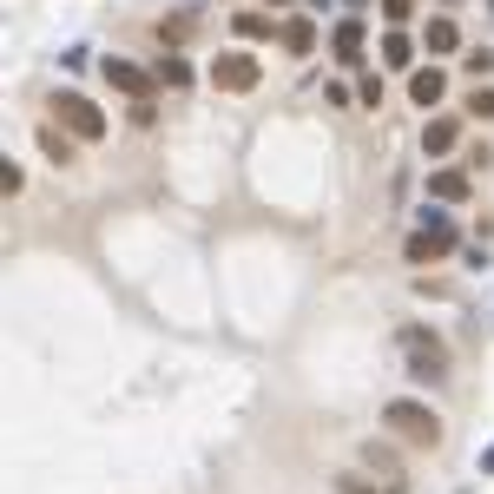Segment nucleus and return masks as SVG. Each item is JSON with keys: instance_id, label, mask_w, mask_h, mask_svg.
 Masks as SVG:
<instances>
[{"instance_id": "f3484780", "label": "nucleus", "mask_w": 494, "mask_h": 494, "mask_svg": "<svg viewBox=\"0 0 494 494\" xmlns=\"http://www.w3.org/2000/svg\"><path fill=\"white\" fill-rule=\"evenodd\" d=\"M231 26H237V40H270V34H277V26H270V14H257V7H251V14H237Z\"/></svg>"}, {"instance_id": "aec40b11", "label": "nucleus", "mask_w": 494, "mask_h": 494, "mask_svg": "<svg viewBox=\"0 0 494 494\" xmlns=\"http://www.w3.org/2000/svg\"><path fill=\"white\" fill-rule=\"evenodd\" d=\"M408 14H416V0H382V20H389V26H402Z\"/></svg>"}, {"instance_id": "20e7f679", "label": "nucleus", "mask_w": 494, "mask_h": 494, "mask_svg": "<svg viewBox=\"0 0 494 494\" xmlns=\"http://www.w3.org/2000/svg\"><path fill=\"white\" fill-rule=\"evenodd\" d=\"M99 73H106V86L126 93L132 106H146V99L158 93V73H146L139 60H126V53H106V66H99Z\"/></svg>"}, {"instance_id": "6ab92c4d", "label": "nucleus", "mask_w": 494, "mask_h": 494, "mask_svg": "<svg viewBox=\"0 0 494 494\" xmlns=\"http://www.w3.org/2000/svg\"><path fill=\"white\" fill-rule=\"evenodd\" d=\"M469 113H475V119H494V86H475V93H469Z\"/></svg>"}, {"instance_id": "5701e85b", "label": "nucleus", "mask_w": 494, "mask_h": 494, "mask_svg": "<svg viewBox=\"0 0 494 494\" xmlns=\"http://www.w3.org/2000/svg\"><path fill=\"white\" fill-rule=\"evenodd\" d=\"M356 7H369V0H349V14H356Z\"/></svg>"}, {"instance_id": "423d86ee", "label": "nucleus", "mask_w": 494, "mask_h": 494, "mask_svg": "<svg viewBox=\"0 0 494 494\" xmlns=\"http://www.w3.org/2000/svg\"><path fill=\"white\" fill-rule=\"evenodd\" d=\"M257 79H264L257 53H217V60H211V86L217 93H251Z\"/></svg>"}, {"instance_id": "9d476101", "label": "nucleus", "mask_w": 494, "mask_h": 494, "mask_svg": "<svg viewBox=\"0 0 494 494\" xmlns=\"http://www.w3.org/2000/svg\"><path fill=\"white\" fill-rule=\"evenodd\" d=\"M442 93H449L442 66H416V73H408V99H416V106H442Z\"/></svg>"}, {"instance_id": "4468645a", "label": "nucleus", "mask_w": 494, "mask_h": 494, "mask_svg": "<svg viewBox=\"0 0 494 494\" xmlns=\"http://www.w3.org/2000/svg\"><path fill=\"white\" fill-rule=\"evenodd\" d=\"M428 198L461 205V198H469V172H428Z\"/></svg>"}, {"instance_id": "f8f14e48", "label": "nucleus", "mask_w": 494, "mask_h": 494, "mask_svg": "<svg viewBox=\"0 0 494 494\" xmlns=\"http://www.w3.org/2000/svg\"><path fill=\"white\" fill-rule=\"evenodd\" d=\"M408 481L402 475H382V481H369V475H337V494H402Z\"/></svg>"}, {"instance_id": "4be33fe9", "label": "nucleus", "mask_w": 494, "mask_h": 494, "mask_svg": "<svg viewBox=\"0 0 494 494\" xmlns=\"http://www.w3.org/2000/svg\"><path fill=\"white\" fill-rule=\"evenodd\" d=\"M475 475H494V442L481 449V461H475Z\"/></svg>"}, {"instance_id": "9b49d317", "label": "nucleus", "mask_w": 494, "mask_h": 494, "mask_svg": "<svg viewBox=\"0 0 494 494\" xmlns=\"http://www.w3.org/2000/svg\"><path fill=\"white\" fill-rule=\"evenodd\" d=\"M277 40H284V53H297V60H304V53H317V26L297 14V20H284V26H277Z\"/></svg>"}, {"instance_id": "6e6552de", "label": "nucleus", "mask_w": 494, "mask_h": 494, "mask_svg": "<svg viewBox=\"0 0 494 494\" xmlns=\"http://www.w3.org/2000/svg\"><path fill=\"white\" fill-rule=\"evenodd\" d=\"M455 146H461V119H428L422 126V152L428 158H449Z\"/></svg>"}, {"instance_id": "7ed1b4c3", "label": "nucleus", "mask_w": 494, "mask_h": 494, "mask_svg": "<svg viewBox=\"0 0 494 494\" xmlns=\"http://www.w3.org/2000/svg\"><path fill=\"white\" fill-rule=\"evenodd\" d=\"M455 251V225H449V211H422V225H416V237L402 244V257L408 264H442Z\"/></svg>"}, {"instance_id": "f03ea898", "label": "nucleus", "mask_w": 494, "mask_h": 494, "mask_svg": "<svg viewBox=\"0 0 494 494\" xmlns=\"http://www.w3.org/2000/svg\"><path fill=\"white\" fill-rule=\"evenodd\" d=\"M402 356H408V376L416 382H442L449 376V343L435 337V329H422V323L402 329Z\"/></svg>"}, {"instance_id": "2eb2a0df", "label": "nucleus", "mask_w": 494, "mask_h": 494, "mask_svg": "<svg viewBox=\"0 0 494 494\" xmlns=\"http://www.w3.org/2000/svg\"><path fill=\"white\" fill-rule=\"evenodd\" d=\"M158 86H191V60H185V53H158Z\"/></svg>"}, {"instance_id": "ddd939ff", "label": "nucleus", "mask_w": 494, "mask_h": 494, "mask_svg": "<svg viewBox=\"0 0 494 494\" xmlns=\"http://www.w3.org/2000/svg\"><path fill=\"white\" fill-rule=\"evenodd\" d=\"M422 46H428V53H455V46H461V26H455L449 14H435V20L422 26Z\"/></svg>"}, {"instance_id": "dca6fc26", "label": "nucleus", "mask_w": 494, "mask_h": 494, "mask_svg": "<svg viewBox=\"0 0 494 494\" xmlns=\"http://www.w3.org/2000/svg\"><path fill=\"white\" fill-rule=\"evenodd\" d=\"M40 152H46L53 165H73V132H60V126H40Z\"/></svg>"}, {"instance_id": "1a4fd4ad", "label": "nucleus", "mask_w": 494, "mask_h": 494, "mask_svg": "<svg viewBox=\"0 0 494 494\" xmlns=\"http://www.w3.org/2000/svg\"><path fill=\"white\" fill-rule=\"evenodd\" d=\"M382 66H396V73H416V40L402 34V26H389V34H382Z\"/></svg>"}, {"instance_id": "f257e3e1", "label": "nucleus", "mask_w": 494, "mask_h": 494, "mask_svg": "<svg viewBox=\"0 0 494 494\" xmlns=\"http://www.w3.org/2000/svg\"><path fill=\"white\" fill-rule=\"evenodd\" d=\"M382 422H389V435L408 442V449H435V442H442V416H435L428 402H416V396L382 402Z\"/></svg>"}, {"instance_id": "b1692460", "label": "nucleus", "mask_w": 494, "mask_h": 494, "mask_svg": "<svg viewBox=\"0 0 494 494\" xmlns=\"http://www.w3.org/2000/svg\"><path fill=\"white\" fill-rule=\"evenodd\" d=\"M488 14H494V0H488Z\"/></svg>"}, {"instance_id": "0eeeda50", "label": "nucleus", "mask_w": 494, "mask_h": 494, "mask_svg": "<svg viewBox=\"0 0 494 494\" xmlns=\"http://www.w3.org/2000/svg\"><path fill=\"white\" fill-rule=\"evenodd\" d=\"M329 46H337V60L343 66H356V60H363V46H369V34H363V20H337V34H329Z\"/></svg>"}, {"instance_id": "412c9836", "label": "nucleus", "mask_w": 494, "mask_h": 494, "mask_svg": "<svg viewBox=\"0 0 494 494\" xmlns=\"http://www.w3.org/2000/svg\"><path fill=\"white\" fill-rule=\"evenodd\" d=\"M461 66H469L475 79H488V73H494V53H461Z\"/></svg>"}, {"instance_id": "a211bd4d", "label": "nucleus", "mask_w": 494, "mask_h": 494, "mask_svg": "<svg viewBox=\"0 0 494 494\" xmlns=\"http://www.w3.org/2000/svg\"><path fill=\"white\" fill-rule=\"evenodd\" d=\"M363 461H369V469H382V475H402V469H396V449H389V442H363Z\"/></svg>"}, {"instance_id": "39448f33", "label": "nucleus", "mask_w": 494, "mask_h": 494, "mask_svg": "<svg viewBox=\"0 0 494 494\" xmlns=\"http://www.w3.org/2000/svg\"><path fill=\"white\" fill-rule=\"evenodd\" d=\"M53 119H60L73 139H86V146H93V139H106V113H99L86 93H60V99H53Z\"/></svg>"}]
</instances>
